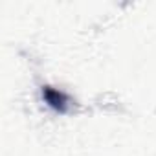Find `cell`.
Returning a JSON list of instances; mask_svg holds the SVG:
<instances>
[{
    "mask_svg": "<svg viewBox=\"0 0 156 156\" xmlns=\"http://www.w3.org/2000/svg\"><path fill=\"white\" fill-rule=\"evenodd\" d=\"M42 96H44L46 103H48L50 107H53L55 110H59V112H66V110H68V96H66L64 92L55 90V88H51V87H46V88L42 90Z\"/></svg>",
    "mask_w": 156,
    "mask_h": 156,
    "instance_id": "1",
    "label": "cell"
}]
</instances>
